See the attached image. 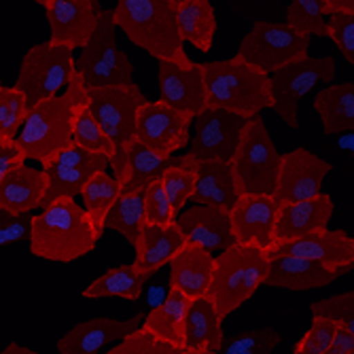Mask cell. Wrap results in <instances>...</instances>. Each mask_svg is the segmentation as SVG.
Masks as SVG:
<instances>
[{
  "label": "cell",
  "mask_w": 354,
  "mask_h": 354,
  "mask_svg": "<svg viewBox=\"0 0 354 354\" xmlns=\"http://www.w3.org/2000/svg\"><path fill=\"white\" fill-rule=\"evenodd\" d=\"M87 106V89L75 73L68 87L53 98L28 111V117L15 138L24 159H35L45 166L51 157L73 145V125Z\"/></svg>",
  "instance_id": "1"
},
{
  "label": "cell",
  "mask_w": 354,
  "mask_h": 354,
  "mask_svg": "<svg viewBox=\"0 0 354 354\" xmlns=\"http://www.w3.org/2000/svg\"><path fill=\"white\" fill-rule=\"evenodd\" d=\"M95 236L83 208L75 200L62 198L41 214H32L30 252L45 261L73 263L95 248Z\"/></svg>",
  "instance_id": "2"
},
{
  "label": "cell",
  "mask_w": 354,
  "mask_h": 354,
  "mask_svg": "<svg viewBox=\"0 0 354 354\" xmlns=\"http://www.w3.org/2000/svg\"><path fill=\"white\" fill-rule=\"evenodd\" d=\"M113 13L115 26L157 62H170L180 68L193 64L176 30L174 0H119Z\"/></svg>",
  "instance_id": "3"
},
{
  "label": "cell",
  "mask_w": 354,
  "mask_h": 354,
  "mask_svg": "<svg viewBox=\"0 0 354 354\" xmlns=\"http://www.w3.org/2000/svg\"><path fill=\"white\" fill-rule=\"evenodd\" d=\"M204 75L206 104L242 119L259 117L263 109H272L270 77L244 64L238 55L200 64Z\"/></svg>",
  "instance_id": "4"
},
{
  "label": "cell",
  "mask_w": 354,
  "mask_h": 354,
  "mask_svg": "<svg viewBox=\"0 0 354 354\" xmlns=\"http://www.w3.org/2000/svg\"><path fill=\"white\" fill-rule=\"evenodd\" d=\"M268 268L270 259L263 250L244 248L238 244H232L214 257L206 299L212 304L221 323L244 306L257 293V288L263 286Z\"/></svg>",
  "instance_id": "5"
},
{
  "label": "cell",
  "mask_w": 354,
  "mask_h": 354,
  "mask_svg": "<svg viewBox=\"0 0 354 354\" xmlns=\"http://www.w3.org/2000/svg\"><path fill=\"white\" fill-rule=\"evenodd\" d=\"M147 102L149 100L136 83L127 87H102L87 91V111L115 149V157L109 166H113V176L117 180L125 174L127 153L136 140V115Z\"/></svg>",
  "instance_id": "6"
},
{
  "label": "cell",
  "mask_w": 354,
  "mask_h": 354,
  "mask_svg": "<svg viewBox=\"0 0 354 354\" xmlns=\"http://www.w3.org/2000/svg\"><path fill=\"white\" fill-rule=\"evenodd\" d=\"M230 166L238 196H274L280 172V153L261 117L246 121Z\"/></svg>",
  "instance_id": "7"
},
{
  "label": "cell",
  "mask_w": 354,
  "mask_h": 354,
  "mask_svg": "<svg viewBox=\"0 0 354 354\" xmlns=\"http://www.w3.org/2000/svg\"><path fill=\"white\" fill-rule=\"evenodd\" d=\"M115 32L117 26L113 9L100 11L93 37L81 49L79 59H75V71L87 91L102 87H127L134 83V66L125 51L119 49Z\"/></svg>",
  "instance_id": "8"
},
{
  "label": "cell",
  "mask_w": 354,
  "mask_h": 354,
  "mask_svg": "<svg viewBox=\"0 0 354 354\" xmlns=\"http://www.w3.org/2000/svg\"><path fill=\"white\" fill-rule=\"evenodd\" d=\"M75 73L77 71L73 51L41 43L28 49V53L24 55L13 87L24 93L26 106L28 111H32L37 104L66 89Z\"/></svg>",
  "instance_id": "9"
},
{
  "label": "cell",
  "mask_w": 354,
  "mask_h": 354,
  "mask_svg": "<svg viewBox=\"0 0 354 354\" xmlns=\"http://www.w3.org/2000/svg\"><path fill=\"white\" fill-rule=\"evenodd\" d=\"M308 49L310 37L297 35L284 21H254L236 55L270 77L282 66L308 57Z\"/></svg>",
  "instance_id": "10"
},
{
  "label": "cell",
  "mask_w": 354,
  "mask_h": 354,
  "mask_svg": "<svg viewBox=\"0 0 354 354\" xmlns=\"http://www.w3.org/2000/svg\"><path fill=\"white\" fill-rule=\"evenodd\" d=\"M335 77V59L327 57H304L299 62L288 64L270 75V91H272V111L288 125L297 130L299 127V100L316 85L331 83Z\"/></svg>",
  "instance_id": "11"
},
{
  "label": "cell",
  "mask_w": 354,
  "mask_h": 354,
  "mask_svg": "<svg viewBox=\"0 0 354 354\" xmlns=\"http://www.w3.org/2000/svg\"><path fill=\"white\" fill-rule=\"evenodd\" d=\"M246 119L221 109H204L193 117L189 132V153L196 162L230 164L238 149Z\"/></svg>",
  "instance_id": "12"
},
{
  "label": "cell",
  "mask_w": 354,
  "mask_h": 354,
  "mask_svg": "<svg viewBox=\"0 0 354 354\" xmlns=\"http://www.w3.org/2000/svg\"><path fill=\"white\" fill-rule=\"evenodd\" d=\"M106 168L109 159L104 155L87 153L75 145L59 151L43 166V174L47 176V191L41 208H47L62 198L75 200L87 180L98 172H106Z\"/></svg>",
  "instance_id": "13"
},
{
  "label": "cell",
  "mask_w": 354,
  "mask_h": 354,
  "mask_svg": "<svg viewBox=\"0 0 354 354\" xmlns=\"http://www.w3.org/2000/svg\"><path fill=\"white\" fill-rule=\"evenodd\" d=\"M191 115L178 113L162 102H147L136 115V142L157 155H176L189 145Z\"/></svg>",
  "instance_id": "14"
},
{
  "label": "cell",
  "mask_w": 354,
  "mask_h": 354,
  "mask_svg": "<svg viewBox=\"0 0 354 354\" xmlns=\"http://www.w3.org/2000/svg\"><path fill=\"white\" fill-rule=\"evenodd\" d=\"M49 19V45L68 51L83 49L95 32L100 5L93 0H39Z\"/></svg>",
  "instance_id": "15"
},
{
  "label": "cell",
  "mask_w": 354,
  "mask_h": 354,
  "mask_svg": "<svg viewBox=\"0 0 354 354\" xmlns=\"http://www.w3.org/2000/svg\"><path fill=\"white\" fill-rule=\"evenodd\" d=\"M331 164L316 157L308 149H293L280 155V172L274 191L276 204H293L312 200L323 193V180L331 172Z\"/></svg>",
  "instance_id": "16"
},
{
  "label": "cell",
  "mask_w": 354,
  "mask_h": 354,
  "mask_svg": "<svg viewBox=\"0 0 354 354\" xmlns=\"http://www.w3.org/2000/svg\"><path fill=\"white\" fill-rule=\"evenodd\" d=\"M268 257L286 254L308 259L325 266L331 272L346 274L354 268V238H350L344 230H318L293 242L274 244L266 250Z\"/></svg>",
  "instance_id": "17"
},
{
  "label": "cell",
  "mask_w": 354,
  "mask_h": 354,
  "mask_svg": "<svg viewBox=\"0 0 354 354\" xmlns=\"http://www.w3.org/2000/svg\"><path fill=\"white\" fill-rule=\"evenodd\" d=\"M278 204L272 196H240L230 210V230L234 244L254 250L274 246V225Z\"/></svg>",
  "instance_id": "18"
},
{
  "label": "cell",
  "mask_w": 354,
  "mask_h": 354,
  "mask_svg": "<svg viewBox=\"0 0 354 354\" xmlns=\"http://www.w3.org/2000/svg\"><path fill=\"white\" fill-rule=\"evenodd\" d=\"M157 79H159V102L196 117L206 104V89H204V75L202 66L193 62L189 68H180L176 64L170 62H159L157 68Z\"/></svg>",
  "instance_id": "19"
},
{
  "label": "cell",
  "mask_w": 354,
  "mask_h": 354,
  "mask_svg": "<svg viewBox=\"0 0 354 354\" xmlns=\"http://www.w3.org/2000/svg\"><path fill=\"white\" fill-rule=\"evenodd\" d=\"M145 314H134L127 320L115 318H91L85 323L75 325L66 335L57 339L59 354H100L109 344L121 342L142 325Z\"/></svg>",
  "instance_id": "20"
},
{
  "label": "cell",
  "mask_w": 354,
  "mask_h": 354,
  "mask_svg": "<svg viewBox=\"0 0 354 354\" xmlns=\"http://www.w3.org/2000/svg\"><path fill=\"white\" fill-rule=\"evenodd\" d=\"M174 223L189 244H196L208 252H223L234 244L230 230V210L193 204L176 214Z\"/></svg>",
  "instance_id": "21"
},
{
  "label": "cell",
  "mask_w": 354,
  "mask_h": 354,
  "mask_svg": "<svg viewBox=\"0 0 354 354\" xmlns=\"http://www.w3.org/2000/svg\"><path fill=\"white\" fill-rule=\"evenodd\" d=\"M333 200L327 193H318L312 200L280 204L274 225V244L293 242L312 232L327 230L333 216Z\"/></svg>",
  "instance_id": "22"
},
{
  "label": "cell",
  "mask_w": 354,
  "mask_h": 354,
  "mask_svg": "<svg viewBox=\"0 0 354 354\" xmlns=\"http://www.w3.org/2000/svg\"><path fill=\"white\" fill-rule=\"evenodd\" d=\"M268 259H270V268L263 284L274 288H286V291L304 293V291H312V288L329 286L342 276L339 272H331L325 266L308 259H297V257L276 254V257H268Z\"/></svg>",
  "instance_id": "23"
},
{
  "label": "cell",
  "mask_w": 354,
  "mask_h": 354,
  "mask_svg": "<svg viewBox=\"0 0 354 354\" xmlns=\"http://www.w3.org/2000/svg\"><path fill=\"white\" fill-rule=\"evenodd\" d=\"M212 268L214 254L187 242L170 261V291L185 295L189 301L206 297Z\"/></svg>",
  "instance_id": "24"
},
{
  "label": "cell",
  "mask_w": 354,
  "mask_h": 354,
  "mask_svg": "<svg viewBox=\"0 0 354 354\" xmlns=\"http://www.w3.org/2000/svg\"><path fill=\"white\" fill-rule=\"evenodd\" d=\"M187 244L185 236L180 234L178 225L172 223L168 227H155V225H145L138 240L134 242L136 259L132 268L151 278L157 270H162L166 263L174 259V254Z\"/></svg>",
  "instance_id": "25"
},
{
  "label": "cell",
  "mask_w": 354,
  "mask_h": 354,
  "mask_svg": "<svg viewBox=\"0 0 354 354\" xmlns=\"http://www.w3.org/2000/svg\"><path fill=\"white\" fill-rule=\"evenodd\" d=\"M47 191V176L43 170L19 166L0 180V208L11 214H30L41 208Z\"/></svg>",
  "instance_id": "26"
},
{
  "label": "cell",
  "mask_w": 354,
  "mask_h": 354,
  "mask_svg": "<svg viewBox=\"0 0 354 354\" xmlns=\"http://www.w3.org/2000/svg\"><path fill=\"white\" fill-rule=\"evenodd\" d=\"M189 304L191 301L185 295L168 291L166 299L142 318L140 329L157 342L185 350V320Z\"/></svg>",
  "instance_id": "27"
},
{
  "label": "cell",
  "mask_w": 354,
  "mask_h": 354,
  "mask_svg": "<svg viewBox=\"0 0 354 354\" xmlns=\"http://www.w3.org/2000/svg\"><path fill=\"white\" fill-rule=\"evenodd\" d=\"M185 155H157L151 149L142 147L140 142L134 140L127 153V166L125 174L119 180L121 183V193H140L149 185L159 183L164 176V172L172 166L183 164Z\"/></svg>",
  "instance_id": "28"
},
{
  "label": "cell",
  "mask_w": 354,
  "mask_h": 354,
  "mask_svg": "<svg viewBox=\"0 0 354 354\" xmlns=\"http://www.w3.org/2000/svg\"><path fill=\"white\" fill-rule=\"evenodd\" d=\"M238 191L234 185L232 166L223 162H198L196 187H193V204L214 206L223 210H232L238 200Z\"/></svg>",
  "instance_id": "29"
},
{
  "label": "cell",
  "mask_w": 354,
  "mask_h": 354,
  "mask_svg": "<svg viewBox=\"0 0 354 354\" xmlns=\"http://www.w3.org/2000/svg\"><path fill=\"white\" fill-rule=\"evenodd\" d=\"M178 37L196 49L208 53L216 35V15L208 0H174Z\"/></svg>",
  "instance_id": "30"
},
{
  "label": "cell",
  "mask_w": 354,
  "mask_h": 354,
  "mask_svg": "<svg viewBox=\"0 0 354 354\" xmlns=\"http://www.w3.org/2000/svg\"><path fill=\"white\" fill-rule=\"evenodd\" d=\"M314 109L327 136L354 130V83L327 85L314 98Z\"/></svg>",
  "instance_id": "31"
},
{
  "label": "cell",
  "mask_w": 354,
  "mask_h": 354,
  "mask_svg": "<svg viewBox=\"0 0 354 354\" xmlns=\"http://www.w3.org/2000/svg\"><path fill=\"white\" fill-rule=\"evenodd\" d=\"M223 342V323L218 320L212 304L206 297L191 301L185 320V350L218 352Z\"/></svg>",
  "instance_id": "32"
},
{
  "label": "cell",
  "mask_w": 354,
  "mask_h": 354,
  "mask_svg": "<svg viewBox=\"0 0 354 354\" xmlns=\"http://www.w3.org/2000/svg\"><path fill=\"white\" fill-rule=\"evenodd\" d=\"M119 196H121V183L106 172H98L95 176H91L81 191L83 210L98 238H102L104 234V221L111 208L115 206V202L119 200Z\"/></svg>",
  "instance_id": "33"
},
{
  "label": "cell",
  "mask_w": 354,
  "mask_h": 354,
  "mask_svg": "<svg viewBox=\"0 0 354 354\" xmlns=\"http://www.w3.org/2000/svg\"><path fill=\"white\" fill-rule=\"evenodd\" d=\"M149 278L140 276L132 263L130 266H119L113 270H106L102 276L95 278L85 291V299H102V297H121V299H130L136 301L142 295L145 282Z\"/></svg>",
  "instance_id": "34"
},
{
  "label": "cell",
  "mask_w": 354,
  "mask_h": 354,
  "mask_svg": "<svg viewBox=\"0 0 354 354\" xmlns=\"http://www.w3.org/2000/svg\"><path fill=\"white\" fill-rule=\"evenodd\" d=\"M145 225H147L145 223V191L121 193L104 221V230H113L121 234L134 246Z\"/></svg>",
  "instance_id": "35"
},
{
  "label": "cell",
  "mask_w": 354,
  "mask_h": 354,
  "mask_svg": "<svg viewBox=\"0 0 354 354\" xmlns=\"http://www.w3.org/2000/svg\"><path fill=\"white\" fill-rule=\"evenodd\" d=\"M196 172H198V162L191 155H185L183 164L168 168L162 180H159L174 214L183 212V208L191 200L193 187H196Z\"/></svg>",
  "instance_id": "36"
},
{
  "label": "cell",
  "mask_w": 354,
  "mask_h": 354,
  "mask_svg": "<svg viewBox=\"0 0 354 354\" xmlns=\"http://www.w3.org/2000/svg\"><path fill=\"white\" fill-rule=\"evenodd\" d=\"M284 24L304 37H327V17L320 11V0H293Z\"/></svg>",
  "instance_id": "37"
},
{
  "label": "cell",
  "mask_w": 354,
  "mask_h": 354,
  "mask_svg": "<svg viewBox=\"0 0 354 354\" xmlns=\"http://www.w3.org/2000/svg\"><path fill=\"white\" fill-rule=\"evenodd\" d=\"M28 117V106L24 93L15 87L0 89V142H15L21 125Z\"/></svg>",
  "instance_id": "38"
},
{
  "label": "cell",
  "mask_w": 354,
  "mask_h": 354,
  "mask_svg": "<svg viewBox=\"0 0 354 354\" xmlns=\"http://www.w3.org/2000/svg\"><path fill=\"white\" fill-rule=\"evenodd\" d=\"M73 145L83 149V151H87V153L104 155L109 159V164L113 162V157H115V149H113L111 140L100 130V125L93 121V117L87 111V106L75 119V125H73Z\"/></svg>",
  "instance_id": "39"
},
{
  "label": "cell",
  "mask_w": 354,
  "mask_h": 354,
  "mask_svg": "<svg viewBox=\"0 0 354 354\" xmlns=\"http://www.w3.org/2000/svg\"><path fill=\"white\" fill-rule=\"evenodd\" d=\"M280 344V333L276 329L263 327L242 333L230 342H223V354H272Z\"/></svg>",
  "instance_id": "40"
},
{
  "label": "cell",
  "mask_w": 354,
  "mask_h": 354,
  "mask_svg": "<svg viewBox=\"0 0 354 354\" xmlns=\"http://www.w3.org/2000/svg\"><path fill=\"white\" fill-rule=\"evenodd\" d=\"M310 310H312V318H327L348 331H354V293L352 291L314 301Z\"/></svg>",
  "instance_id": "41"
},
{
  "label": "cell",
  "mask_w": 354,
  "mask_h": 354,
  "mask_svg": "<svg viewBox=\"0 0 354 354\" xmlns=\"http://www.w3.org/2000/svg\"><path fill=\"white\" fill-rule=\"evenodd\" d=\"M180 352L183 350L170 344L153 339L138 327L130 335H125L117 346H113L106 354H180Z\"/></svg>",
  "instance_id": "42"
},
{
  "label": "cell",
  "mask_w": 354,
  "mask_h": 354,
  "mask_svg": "<svg viewBox=\"0 0 354 354\" xmlns=\"http://www.w3.org/2000/svg\"><path fill=\"white\" fill-rule=\"evenodd\" d=\"M176 218L166 193L159 183H153L145 189V223L155 227H168Z\"/></svg>",
  "instance_id": "43"
},
{
  "label": "cell",
  "mask_w": 354,
  "mask_h": 354,
  "mask_svg": "<svg viewBox=\"0 0 354 354\" xmlns=\"http://www.w3.org/2000/svg\"><path fill=\"white\" fill-rule=\"evenodd\" d=\"M337 329L339 325L331 323L327 318H312V327L297 342L293 354H323L329 348L331 339L335 337Z\"/></svg>",
  "instance_id": "44"
},
{
  "label": "cell",
  "mask_w": 354,
  "mask_h": 354,
  "mask_svg": "<svg viewBox=\"0 0 354 354\" xmlns=\"http://www.w3.org/2000/svg\"><path fill=\"white\" fill-rule=\"evenodd\" d=\"M327 37L333 39L346 62L354 64V15L327 17Z\"/></svg>",
  "instance_id": "45"
},
{
  "label": "cell",
  "mask_w": 354,
  "mask_h": 354,
  "mask_svg": "<svg viewBox=\"0 0 354 354\" xmlns=\"http://www.w3.org/2000/svg\"><path fill=\"white\" fill-rule=\"evenodd\" d=\"M32 214H11L0 208V248L30 238Z\"/></svg>",
  "instance_id": "46"
},
{
  "label": "cell",
  "mask_w": 354,
  "mask_h": 354,
  "mask_svg": "<svg viewBox=\"0 0 354 354\" xmlns=\"http://www.w3.org/2000/svg\"><path fill=\"white\" fill-rule=\"evenodd\" d=\"M26 164V159L24 155L17 151L15 142L11 145H5V142H0V180H3L11 170L19 168Z\"/></svg>",
  "instance_id": "47"
},
{
  "label": "cell",
  "mask_w": 354,
  "mask_h": 354,
  "mask_svg": "<svg viewBox=\"0 0 354 354\" xmlns=\"http://www.w3.org/2000/svg\"><path fill=\"white\" fill-rule=\"evenodd\" d=\"M323 354H354V331L339 327L329 348Z\"/></svg>",
  "instance_id": "48"
},
{
  "label": "cell",
  "mask_w": 354,
  "mask_h": 354,
  "mask_svg": "<svg viewBox=\"0 0 354 354\" xmlns=\"http://www.w3.org/2000/svg\"><path fill=\"white\" fill-rule=\"evenodd\" d=\"M320 11L325 17L354 15V0H320Z\"/></svg>",
  "instance_id": "49"
},
{
  "label": "cell",
  "mask_w": 354,
  "mask_h": 354,
  "mask_svg": "<svg viewBox=\"0 0 354 354\" xmlns=\"http://www.w3.org/2000/svg\"><path fill=\"white\" fill-rule=\"evenodd\" d=\"M0 354H39V352H35V350H30V348H26V346H19V344L11 342Z\"/></svg>",
  "instance_id": "50"
},
{
  "label": "cell",
  "mask_w": 354,
  "mask_h": 354,
  "mask_svg": "<svg viewBox=\"0 0 354 354\" xmlns=\"http://www.w3.org/2000/svg\"><path fill=\"white\" fill-rule=\"evenodd\" d=\"M180 354H218V352H212V350H183Z\"/></svg>",
  "instance_id": "51"
},
{
  "label": "cell",
  "mask_w": 354,
  "mask_h": 354,
  "mask_svg": "<svg viewBox=\"0 0 354 354\" xmlns=\"http://www.w3.org/2000/svg\"><path fill=\"white\" fill-rule=\"evenodd\" d=\"M0 89H3V81H0Z\"/></svg>",
  "instance_id": "52"
}]
</instances>
